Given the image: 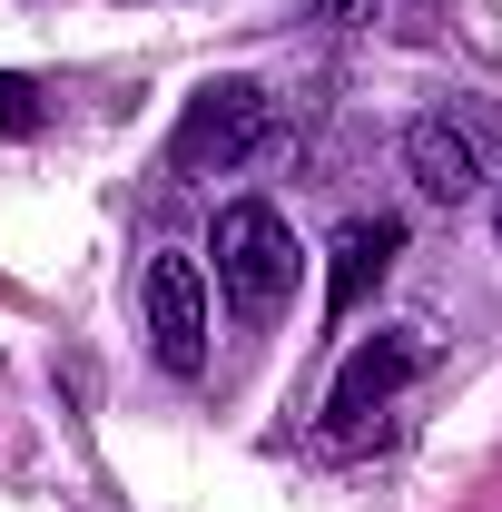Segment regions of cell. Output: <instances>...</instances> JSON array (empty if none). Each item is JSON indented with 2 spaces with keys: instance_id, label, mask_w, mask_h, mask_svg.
Instances as JSON below:
<instances>
[{
  "instance_id": "6da1fadb",
  "label": "cell",
  "mask_w": 502,
  "mask_h": 512,
  "mask_svg": "<svg viewBox=\"0 0 502 512\" xmlns=\"http://www.w3.org/2000/svg\"><path fill=\"white\" fill-rule=\"evenodd\" d=\"M207 256H217V296L247 325H266L296 296V227H286L266 197H227L217 227H207Z\"/></svg>"
},
{
  "instance_id": "7a4b0ae2",
  "label": "cell",
  "mask_w": 502,
  "mask_h": 512,
  "mask_svg": "<svg viewBox=\"0 0 502 512\" xmlns=\"http://www.w3.org/2000/svg\"><path fill=\"white\" fill-rule=\"evenodd\" d=\"M266 148H276V99H266V79H207L188 109H178V138H168L178 178H237Z\"/></svg>"
},
{
  "instance_id": "3957f363",
  "label": "cell",
  "mask_w": 502,
  "mask_h": 512,
  "mask_svg": "<svg viewBox=\"0 0 502 512\" xmlns=\"http://www.w3.org/2000/svg\"><path fill=\"white\" fill-rule=\"evenodd\" d=\"M207 325H217V306H207V266L197 256H148V276H138V335H148V355L168 365V375H197L207 365Z\"/></svg>"
},
{
  "instance_id": "277c9868",
  "label": "cell",
  "mask_w": 502,
  "mask_h": 512,
  "mask_svg": "<svg viewBox=\"0 0 502 512\" xmlns=\"http://www.w3.org/2000/svg\"><path fill=\"white\" fill-rule=\"evenodd\" d=\"M414 375H424V335H365V345L345 355L335 394H325V444H365V434H375V414H384Z\"/></svg>"
},
{
  "instance_id": "5b68a950",
  "label": "cell",
  "mask_w": 502,
  "mask_h": 512,
  "mask_svg": "<svg viewBox=\"0 0 502 512\" xmlns=\"http://www.w3.org/2000/svg\"><path fill=\"white\" fill-rule=\"evenodd\" d=\"M404 178L434 197V207H473V197L493 188V158H483V138L453 119V109H424V119L404 128Z\"/></svg>"
},
{
  "instance_id": "8992f818",
  "label": "cell",
  "mask_w": 502,
  "mask_h": 512,
  "mask_svg": "<svg viewBox=\"0 0 502 512\" xmlns=\"http://www.w3.org/2000/svg\"><path fill=\"white\" fill-rule=\"evenodd\" d=\"M394 256H404V227H394V217H355V227L335 237V266H325V316L345 325L384 276H394Z\"/></svg>"
},
{
  "instance_id": "52a82bcc",
  "label": "cell",
  "mask_w": 502,
  "mask_h": 512,
  "mask_svg": "<svg viewBox=\"0 0 502 512\" xmlns=\"http://www.w3.org/2000/svg\"><path fill=\"white\" fill-rule=\"evenodd\" d=\"M365 10H375V0H315V20H335V30H355Z\"/></svg>"
},
{
  "instance_id": "ba28073f",
  "label": "cell",
  "mask_w": 502,
  "mask_h": 512,
  "mask_svg": "<svg viewBox=\"0 0 502 512\" xmlns=\"http://www.w3.org/2000/svg\"><path fill=\"white\" fill-rule=\"evenodd\" d=\"M0 119H10V128H30V89H20V79H0Z\"/></svg>"
}]
</instances>
